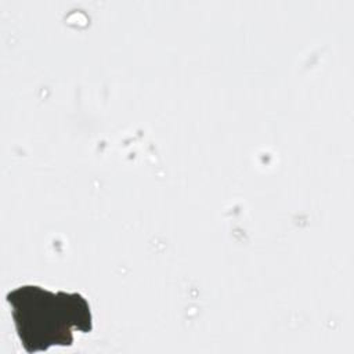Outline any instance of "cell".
Instances as JSON below:
<instances>
[{
    "label": "cell",
    "mask_w": 354,
    "mask_h": 354,
    "mask_svg": "<svg viewBox=\"0 0 354 354\" xmlns=\"http://www.w3.org/2000/svg\"><path fill=\"white\" fill-rule=\"evenodd\" d=\"M6 300L11 306L17 335L28 353L72 346V329L84 333L93 330L90 304L77 292H51L39 285H22L8 292Z\"/></svg>",
    "instance_id": "6da1fadb"
}]
</instances>
